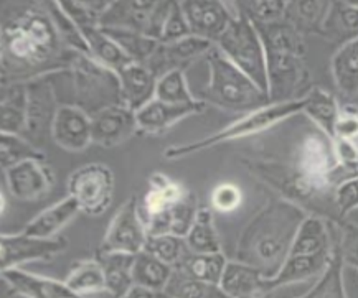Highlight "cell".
I'll return each instance as SVG.
<instances>
[{
    "label": "cell",
    "instance_id": "obj_1",
    "mask_svg": "<svg viewBox=\"0 0 358 298\" xmlns=\"http://www.w3.org/2000/svg\"><path fill=\"white\" fill-rule=\"evenodd\" d=\"M75 52L66 48L47 6H17L2 18V81L25 82L68 70Z\"/></svg>",
    "mask_w": 358,
    "mask_h": 298
},
{
    "label": "cell",
    "instance_id": "obj_2",
    "mask_svg": "<svg viewBox=\"0 0 358 298\" xmlns=\"http://www.w3.org/2000/svg\"><path fill=\"white\" fill-rule=\"evenodd\" d=\"M307 214L284 200H271L246 224L236 244V260L273 278L287 259L294 237Z\"/></svg>",
    "mask_w": 358,
    "mask_h": 298
},
{
    "label": "cell",
    "instance_id": "obj_3",
    "mask_svg": "<svg viewBox=\"0 0 358 298\" xmlns=\"http://www.w3.org/2000/svg\"><path fill=\"white\" fill-rule=\"evenodd\" d=\"M206 61L210 80L201 91V100L205 104H215L224 111L245 114L273 104L269 96L240 68L233 65L217 47L206 53Z\"/></svg>",
    "mask_w": 358,
    "mask_h": 298
},
{
    "label": "cell",
    "instance_id": "obj_4",
    "mask_svg": "<svg viewBox=\"0 0 358 298\" xmlns=\"http://www.w3.org/2000/svg\"><path fill=\"white\" fill-rule=\"evenodd\" d=\"M302 111H304V96L299 99L284 100V103H273L266 105V107L258 109V111L245 114V116H241V119L229 124L224 129L205 137V139L190 142V144H178L169 147L164 152V157L169 160L183 158L187 157V155H194L196 152H200V150L223 144V142L261 134V132L276 126L278 122H282L284 119L291 117L294 114H299Z\"/></svg>",
    "mask_w": 358,
    "mask_h": 298
},
{
    "label": "cell",
    "instance_id": "obj_5",
    "mask_svg": "<svg viewBox=\"0 0 358 298\" xmlns=\"http://www.w3.org/2000/svg\"><path fill=\"white\" fill-rule=\"evenodd\" d=\"M215 47L269 96L268 63L263 40L255 24L240 8Z\"/></svg>",
    "mask_w": 358,
    "mask_h": 298
},
{
    "label": "cell",
    "instance_id": "obj_6",
    "mask_svg": "<svg viewBox=\"0 0 358 298\" xmlns=\"http://www.w3.org/2000/svg\"><path fill=\"white\" fill-rule=\"evenodd\" d=\"M114 195V173L104 163H86L71 173L68 196L80 206V211L98 216L109 208Z\"/></svg>",
    "mask_w": 358,
    "mask_h": 298
},
{
    "label": "cell",
    "instance_id": "obj_7",
    "mask_svg": "<svg viewBox=\"0 0 358 298\" xmlns=\"http://www.w3.org/2000/svg\"><path fill=\"white\" fill-rule=\"evenodd\" d=\"M187 191L162 173L150 177L149 190L139 201V213L149 236L171 234V209Z\"/></svg>",
    "mask_w": 358,
    "mask_h": 298
},
{
    "label": "cell",
    "instance_id": "obj_8",
    "mask_svg": "<svg viewBox=\"0 0 358 298\" xmlns=\"http://www.w3.org/2000/svg\"><path fill=\"white\" fill-rule=\"evenodd\" d=\"M147 236L149 234L139 213V200L131 196L114 214L106 236L99 246V252H124L137 255L145 249Z\"/></svg>",
    "mask_w": 358,
    "mask_h": 298
},
{
    "label": "cell",
    "instance_id": "obj_9",
    "mask_svg": "<svg viewBox=\"0 0 358 298\" xmlns=\"http://www.w3.org/2000/svg\"><path fill=\"white\" fill-rule=\"evenodd\" d=\"M65 237H31L25 232L2 234L0 239V265L2 270L20 267L31 260H48L66 249Z\"/></svg>",
    "mask_w": 358,
    "mask_h": 298
},
{
    "label": "cell",
    "instance_id": "obj_10",
    "mask_svg": "<svg viewBox=\"0 0 358 298\" xmlns=\"http://www.w3.org/2000/svg\"><path fill=\"white\" fill-rule=\"evenodd\" d=\"M180 3L192 35L212 41L213 45L224 33L238 12L236 3L220 0H183Z\"/></svg>",
    "mask_w": 358,
    "mask_h": 298
},
{
    "label": "cell",
    "instance_id": "obj_11",
    "mask_svg": "<svg viewBox=\"0 0 358 298\" xmlns=\"http://www.w3.org/2000/svg\"><path fill=\"white\" fill-rule=\"evenodd\" d=\"M50 132L53 140L70 152L85 150L93 142L91 116L75 104H59Z\"/></svg>",
    "mask_w": 358,
    "mask_h": 298
},
{
    "label": "cell",
    "instance_id": "obj_12",
    "mask_svg": "<svg viewBox=\"0 0 358 298\" xmlns=\"http://www.w3.org/2000/svg\"><path fill=\"white\" fill-rule=\"evenodd\" d=\"M7 186L22 201L40 200L52 190L55 175L45 160H27L6 170Z\"/></svg>",
    "mask_w": 358,
    "mask_h": 298
},
{
    "label": "cell",
    "instance_id": "obj_13",
    "mask_svg": "<svg viewBox=\"0 0 358 298\" xmlns=\"http://www.w3.org/2000/svg\"><path fill=\"white\" fill-rule=\"evenodd\" d=\"M93 142L101 147H114L139 131L136 111L126 104H114L91 116Z\"/></svg>",
    "mask_w": 358,
    "mask_h": 298
},
{
    "label": "cell",
    "instance_id": "obj_14",
    "mask_svg": "<svg viewBox=\"0 0 358 298\" xmlns=\"http://www.w3.org/2000/svg\"><path fill=\"white\" fill-rule=\"evenodd\" d=\"M205 107L206 104L200 99L194 104H169L164 100L152 99L136 112L137 126H139V131L149 132V134H160V132L171 129L173 124L180 122L182 119L203 112Z\"/></svg>",
    "mask_w": 358,
    "mask_h": 298
},
{
    "label": "cell",
    "instance_id": "obj_15",
    "mask_svg": "<svg viewBox=\"0 0 358 298\" xmlns=\"http://www.w3.org/2000/svg\"><path fill=\"white\" fill-rule=\"evenodd\" d=\"M2 278L17 295L25 298H86L73 292L66 282L27 272L20 267L2 270Z\"/></svg>",
    "mask_w": 358,
    "mask_h": 298
},
{
    "label": "cell",
    "instance_id": "obj_16",
    "mask_svg": "<svg viewBox=\"0 0 358 298\" xmlns=\"http://www.w3.org/2000/svg\"><path fill=\"white\" fill-rule=\"evenodd\" d=\"M220 287L229 298H268L273 293L269 278L261 270L240 260H228Z\"/></svg>",
    "mask_w": 358,
    "mask_h": 298
},
{
    "label": "cell",
    "instance_id": "obj_17",
    "mask_svg": "<svg viewBox=\"0 0 358 298\" xmlns=\"http://www.w3.org/2000/svg\"><path fill=\"white\" fill-rule=\"evenodd\" d=\"M155 6L157 2H109V7L99 18V27L126 29L150 36Z\"/></svg>",
    "mask_w": 358,
    "mask_h": 298
},
{
    "label": "cell",
    "instance_id": "obj_18",
    "mask_svg": "<svg viewBox=\"0 0 358 298\" xmlns=\"http://www.w3.org/2000/svg\"><path fill=\"white\" fill-rule=\"evenodd\" d=\"M121 84V93L124 104L132 111H139L145 104L155 99V88H157V75L147 65L132 61L116 73Z\"/></svg>",
    "mask_w": 358,
    "mask_h": 298
},
{
    "label": "cell",
    "instance_id": "obj_19",
    "mask_svg": "<svg viewBox=\"0 0 358 298\" xmlns=\"http://www.w3.org/2000/svg\"><path fill=\"white\" fill-rule=\"evenodd\" d=\"M2 109H0V129L8 134L27 132L29 126V107H30V88L29 81L8 82L2 86Z\"/></svg>",
    "mask_w": 358,
    "mask_h": 298
},
{
    "label": "cell",
    "instance_id": "obj_20",
    "mask_svg": "<svg viewBox=\"0 0 358 298\" xmlns=\"http://www.w3.org/2000/svg\"><path fill=\"white\" fill-rule=\"evenodd\" d=\"M78 213H81L80 206L76 204V201L71 196H66V198L48 206L47 209L36 214L22 232H25L27 236L31 237L52 239V237L57 236L59 229L65 228L68 223L75 219Z\"/></svg>",
    "mask_w": 358,
    "mask_h": 298
},
{
    "label": "cell",
    "instance_id": "obj_21",
    "mask_svg": "<svg viewBox=\"0 0 358 298\" xmlns=\"http://www.w3.org/2000/svg\"><path fill=\"white\" fill-rule=\"evenodd\" d=\"M98 260L103 265L104 277H106V292L116 298H124L127 292L134 287V269L136 255L124 254V252H108L98 255Z\"/></svg>",
    "mask_w": 358,
    "mask_h": 298
},
{
    "label": "cell",
    "instance_id": "obj_22",
    "mask_svg": "<svg viewBox=\"0 0 358 298\" xmlns=\"http://www.w3.org/2000/svg\"><path fill=\"white\" fill-rule=\"evenodd\" d=\"M319 126L320 132L335 139V127L341 117V107L337 99L329 91L314 88L304 96V111Z\"/></svg>",
    "mask_w": 358,
    "mask_h": 298
},
{
    "label": "cell",
    "instance_id": "obj_23",
    "mask_svg": "<svg viewBox=\"0 0 358 298\" xmlns=\"http://www.w3.org/2000/svg\"><path fill=\"white\" fill-rule=\"evenodd\" d=\"M332 76L338 91L347 98L358 94V38L343 43L334 54Z\"/></svg>",
    "mask_w": 358,
    "mask_h": 298
},
{
    "label": "cell",
    "instance_id": "obj_24",
    "mask_svg": "<svg viewBox=\"0 0 358 298\" xmlns=\"http://www.w3.org/2000/svg\"><path fill=\"white\" fill-rule=\"evenodd\" d=\"M320 35L342 40L343 43L358 38V3L332 2ZM342 43V45H343Z\"/></svg>",
    "mask_w": 358,
    "mask_h": 298
},
{
    "label": "cell",
    "instance_id": "obj_25",
    "mask_svg": "<svg viewBox=\"0 0 358 298\" xmlns=\"http://www.w3.org/2000/svg\"><path fill=\"white\" fill-rule=\"evenodd\" d=\"M173 274V267L162 260L142 251L136 255L134 269H132V277H134V285L149 288L154 292H165L169 282H171Z\"/></svg>",
    "mask_w": 358,
    "mask_h": 298
},
{
    "label": "cell",
    "instance_id": "obj_26",
    "mask_svg": "<svg viewBox=\"0 0 358 298\" xmlns=\"http://www.w3.org/2000/svg\"><path fill=\"white\" fill-rule=\"evenodd\" d=\"M185 241L194 254H217V252H222L218 231L213 221V211L208 206H201L199 209L194 226L188 231Z\"/></svg>",
    "mask_w": 358,
    "mask_h": 298
},
{
    "label": "cell",
    "instance_id": "obj_27",
    "mask_svg": "<svg viewBox=\"0 0 358 298\" xmlns=\"http://www.w3.org/2000/svg\"><path fill=\"white\" fill-rule=\"evenodd\" d=\"M330 2H287L284 20L296 27L301 33H320L327 18Z\"/></svg>",
    "mask_w": 358,
    "mask_h": 298
},
{
    "label": "cell",
    "instance_id": "obj_28",
    "mask_svg": "<svg viewBox=\"0 0 358 298\" xmlns=\"http://www.w3.org/2000/svg\"><path fill=\"white\" fill-rule=\"evenodd\" d=\"M65 282L73 292L81 297L106 290V277H104L103 265L98 259H86L76 262Z\"/></svg>",
    "mask_w": 358,
    "mask_h": 298
},
{
    "label": "cell",
    "instance_id": "obj_29",
    "mask_svg": "<svg viewBox=\"0 0 358 298\" xmlns=\"http://www.w3.org/2000/svg\"><path fill=\"white\" fill-rule=\"evenodd\" d=\"M103 30L106 31L114 41H116L132 61L142 63V65H147L160 47L159 40L150 38V36L139 33V31H132L126 29H103Z\"/></svg>",
    "mask_w": 358,
    "mask_h": 298
},
{
    "label": "cell",
    "instance_id": "obj_30",
    "mask_svg": "<svg viewBox=\"0 0 358 298\" xmlns=\"http://www.w3.org/2000/svg\"><path fill=\"white\" fill-rule=\"evenodd\" d=\"M227 265L228 260L223 255V252H217V254H194V252H190L188 258L177 269H182L183 272L196 278V281L220 285Z\"/></svg>",
    "mask_w": 358,
    "mask_h": 298
},
{
    "label": "cell",
    "instance_id": "obj_31",
    "mask_svg": "<svg viewBox=\"0 0 358 298\" xmlns=\"http://www.w3.org/2000/svg\"><path fill=\"white\" fill-rule=\"evenodd\" d=\"M343 265L345 262H343L341 246H335L332 260L325 272L320 275L319 282L306 295L294 298H347L343 287Z\"/></svg>",
    "mask_w": 358,
    "mask_h": 298
},
{
    "label": "cell",
    "instance_id": "obj_32",
    "mask_svg": "<svg viewBox=\"0 0 358 298\" xmlns=\"http://www.w3.org/2000/svg\"><path fill=\"white\" fill-rule=\"evenodd\" d=\"M165 293L172 298H229L220 285L196 281L177 267L173 269L172 278L165 288Z\"/></svg>",
    "mask_w": 358,
    "mask_h": 298
},
{
    "label": "cell",
    "instance_id": "obj_33",
    "mask_svg": "<svg viewBox=\"0 0 358 298\" xmlns=\"http://www.w3.org/2000/svg\"><path fill=\"white\" fill-rule=\"evenodd\" d=\"M145 252L155 255V258L169 264L171 267H178L190 254L185 237L176 236V234H159V236H147Z\"/></svg>",
    "mask_w": 358,
    "mask_h": 298
},
{
    "label": "cell",
    "instance_id": "obj_34",
    "mask_svg": "<svg viewBox=\"0 0 358 298\" xmlns=\"http://www.w3.org/2000/svg\"><path fill=\"white\" fill-rule=\"evenodd\" d=\"M27 160H45V154L22 135L2 132V135H0L2 168L7 170L17 163L27 162Z\"/></svg>",
    "mask_w": 358,
    "mask_h": 298
},
{
    "label": "cell",
    "instance_id": "obj_35",
    "mask_svg": "<svg viewBox=\"0 0 358 298\" xmlns=\"http://www.w3.org/2000/svg\"><path fill=\"white\" fill-rule=\"evenodd\" d=\"M155 99L169 104H194L199 100L192 96L190 89H188L183 70H171L159 76Z\"/></svg>",
    "mask_w": 358,
    "mask_h": 298
},
{
    "label": "cell",
    "instance_id": "obj_36",
    "mask_svg": "<svg viewBox=\"0 0 358 298\" xmlns=\"http://www.w3.org/2000/svg\"><path fill=\"white\" fill-rule=\"evenodd\" d=\"M199 209L195 195L187 191L171 209V234L187 237L190 228L194 226Z\"/></svg>",
    "mask_w": 358,
    "mask_h": 298
},
{
    "label": "cell",
    "instance_id": "obj_37",
    "mask_svg": "<svg viewBox=\"0 0 358 298\" xmlns=\"http://www.w3.org/2000/svg\"><path fill=\"white\" fill-rule=\"evenodd\" d=\"M238 8L250 18L252 24H273L281 22L286 17L287 2L278 0H264V2H241L236 3Z\"/></svg>",
    "mask_w": 358,
    "mask_h": 298
},
{
    "label": "cell",
    "instance_id": "obj_38",
    "mask_svg": "<svg viewBox=\"0 0 358 298\" xmlns=\"http://www.w3.org/2000/svg\"><path fill=\"white\" fill-rule=\"evenodd\" d=\"M192 35L190 27H188L187 17L183 13L180 2H172L169 15L165 18L162 36H160V43H172V41H178L185 36Z\"/></svg>",
    "mask_w": 358,
    "mask_h": 298
},
{
    "label": "cell",
    "instance_id": "obj_39",
    "mask_svg": "<svg viewBox=\"0 0 358 298\" xmlns=\"http://www.w3.org/2000/svg\"><path fill=\"white\" fill-rule=\"evenodd\" d=\"M243 201L241 190L233 183H222L212 191V206L220 213H231Z\"/></svg>",
    "mask_w": 358,
    "mask_h": 298
},
{
    "label": "cell",
    "instance_id": "obj_40",
    "mask_svg": "<svg viewBox=\"0 0 358 298\" xmlns=\"http://www.w3.org/2000/svg\"><path fill=\"white\" fill-rule=\"evenodd\" d=\"M334 200L341 214H347L358 208V177L350 178L335 188Z\"/></svg>",
    "mask_w": 358,
    "mask_h": 298
},
{
    "label": "cell",
    "instance_id": "obj_41",
    "mask_svg": "<svg viewBox=\"0 0 358 298\" xmlns=\"http://www.w3.org/2000/svg\"><path fill=\"white\" fill-rule=\"evenodd\" d=\"M358 137V114L350 111H341L337 127H335V139L352 140ZM334 139V140H335Z\"/></svg>",
    "mask_w": 358,
    "mask_h": 298
},
{
    "label": "cell",
    "instance_id": "obj_42",
    "mask_svg": "<svg viewBox=\"0 0 358 298\" xmlns=\"http://www.w3.org/2000/svg\"><path fill=\"white\" fill-rule=\"evenodd\" d=\"M343 262L358 269V229H350L345 234V244L341 247Z\"/></svg>",
    "mask_w": 358,
    "mask_h": 298
},
{
    "label": "cell",
    "instance_id": "obj_43",
    "mask_svg": "<svg viewBox=\"0 0 358 298\" xmlns=\"http://www.w3.org/2000/svg\"><path fill=\"white\" fill-rule=\"evenodd\" d=\"M159 293L160 292H154L149 290V288L134 285L126 295H124V298H159Z\"/></svg>",
    "mask_w": 358,
    "mask_h": 298
},
{
    "label": "cell",
    "instance_id": "obj_44",
    "mask_svg": "<svg viewBox=\"0 0 358 298\" xmlns=\"http://www.w3.org/2000/svg\"><path fill=\"white\" fill-rule=\"evenodd\" d=\"M159 298H172V297L167 295V293H165V292H160L159 293Z\"/></svg>",
    "mask_w": 358,
    "mask_h": 298
},
{
    "label": "cell",
    "instance_id": "obj_45",
    "mask_svg": "<svg viewBox=\"0 0 358 298\" xmlns=\"http://www.w3.org/2000/svg\"><path fill=\"white\" fill-rule=\"evenodd\" d=\"M357 272H358V269H357Z\"/></svg>",
    "mask_w": 358,
    "mask_h": 298
}]
</instances>
